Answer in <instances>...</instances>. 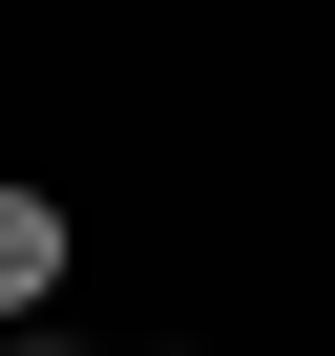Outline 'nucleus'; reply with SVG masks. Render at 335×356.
<instances>
[{"label":"nucleus","instance_id":"obj_1","mask_svg":"<svg viewBox=\"0 0 335 356\" xmlns=\"http://www.w3.org/2000/svg\"><path fill=\"white\" fill-rule=\"evenodd\" d=\"M63 273H84V210L0 168V335H42V314H63Z\"/></svg>","mask_w":335,"mask_h":356}]
</instances>
